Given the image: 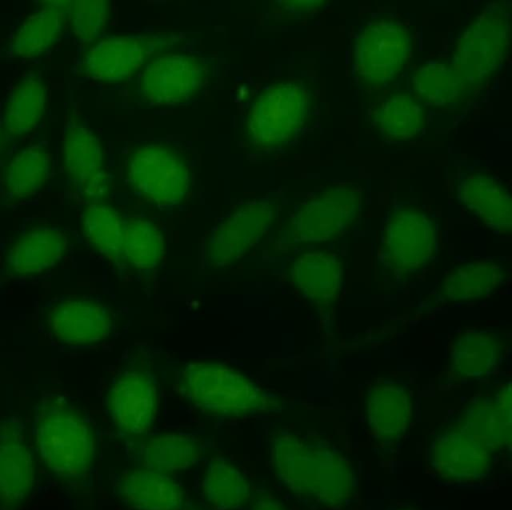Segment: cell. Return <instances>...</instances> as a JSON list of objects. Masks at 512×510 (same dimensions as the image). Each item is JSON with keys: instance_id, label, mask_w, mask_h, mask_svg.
Masks as SVG:
<instances>
[{"instance_id": "cell-29", "label": "cell", "mask_w": 512, "mask_h": 510, "mask_svg": "<svg viewBox=\"0 0 512 510\" xmlns=\"http://www.w3.org/2000/svg\"><path fill=\"white\" fill-rule=\"evenodd\" d=\"M51 165V154L43 145L33 144L18 151L3 172L6 199L19 202L41 191L49 180Z\"/></svg>"}, {"instance_id": "cell-25", "label": "cell", "mask_w": 512, "mask_h": 510, "mask_svg": "<svg viewBox=\"0 0 512 510\" xmlns=\"http://www.w3.org/2000/svg\"><path fill=\"white\" fill-rule=\"evenodd\" d=\"M47 101V89L36 71L24 73L9 91L0 119V134L4 140L23 137L42 120Z\"/></svg>"}, {"instance_id": "cell-38", "label": "cell", "mask_w": 512, "mask_h": 510, "mask_svg": "<svg viewBox=\"0 0 512 510\" xmlns=\"http://www.w3.org/2000/svg\"><path fill=\"white\" fill-rule=\"evenodd\" d=\"M0 141H1V134H0Z\"/></svg>"}, {"instance_id": "cell-37", "label": "cell", "mask_w": 512, "mask_h": 510, "mask_svg": "<svg viewBox=\"0 0 512 510\" xmlns=\"http://www.w3.org/2000/svg\"><path fill=\"white\" fill-rule=\"evenodd\" d=\"M252 510H286L283 504L270 494H257L254 497Z\"/></svg>"}, {"instance_id": "cell-39", "label": "cell", "mask_w": 512, "mask_h": 510, "mask_svg": "<svg viewBox=\"0 0 512 510\" xmlns=\"http://www.w3.org/2000/svg\"><path fill=\"white\" fill-rule=\"evenodd\" d=\"M405 510H412V509H405Z\"/></svg>"}, {"instance_id": "cell-31", "label": "cell", "mask_w": 512, "mask_h": 510, "mask_svg": "<svg viewBox=\"0 0 512 510\" xmlns=\"http://www.w3.org/2000/svg\"><path fill=\"white\" fill-rule=\"evenodd\" d=\"M202 492L205 501L219 510L241 509L252 501V487L247 476L223 458L208 463Z\"/></svg>"}, {"instance_id": "cell-9", "label": "cell", "mask_w": 512, "mask_h": 510, "mask_svg": "<svg viewBox=\"0 0 512 510\" xmlns=\"http://www.w3.org/2000/svg\"><path fill=\"white\" fill-rule=\"evenodd\" d=\"M361 193L355 183L327 185L296 210L292 220L295 237L308 242L341 237L358 219Z\"/></svg>"}, {"instance_id": "cell-26", "label": "cell", "mask_w": 512, "mask_h": 510, "mask_svg": "<svg viewBox=\"0 0 512 510\" xmlns=\"http://www.w3.org/2000/svg\"><path fill=\"white\" fill-rule=\"evenodd\" d=\"M69 1H43L15 30L9 55L16 59H33L44 54L62 36L68 22Z\"/></svg>"}, {"instance_id": "cell-34", "label": "cell", "mask_w": 512, "mask_h": 510, "mask_svg": "<svg viewBox=\"0 0 512 510\" xmlns=\"http://www.w3.org/2000/svg\"><path fill=\"white\" fill-rule=\"evenodd\" d=\"M164 252V240L159 229L149 220H126L119 261L143 271L153 269Z\"/></svg>"}, {"instance_id": "cell-23", "label": "cell", "mask_w": 512, "mask_h": 510, "mask_svg": "<svg viewBox=\"0 0 512 510\" xmlns=\"http://www.w3.org/2000/svg\"><path fill=\"white\" fill-rule=\"evenodd\" d=\"M366 416L371 432L378 439L392 441L402 436L411 417L408 388L391 379L372 380L366 393Z\"/></svg>"}, {"instance_id": "cell-1", "label": "cell", "mask_w": 512, "mask_h": 510, "mask_svg": "<svg viewBox=\"0 0 512 510\" xmlns=\"http://www.w3.org/2000/svg\"><path fill=\"white\" fill-rule=\"evenodd\" d=\"M269 451L279 481L305 501L338 507L356 494L351 461L325 440L280 429L271 434Z\"/></svg>"}, {"instance_id": "cell-3", "label": "cell", "mask_w": 512, "mask_h": 510, "mask_svg": "<svg viewBox=\"0 0 512 510\" xmlns=\"http://www.w3.org/2000/svg\"><path fill=\"white\" fill-rule=\"evenodd\" d=\"M182 395L205 413L249 417L277 411L280 399L251 377L221 362H191L178 375Z\"/></svg>"}, {"instance_id": "cell-13", "label": "cell", "mask_w": 512, "mask_h": 510, "mask_svg": "<svg viewBox=\"0 0 512 510\" xmlns=\"http://www.w3.org/2000/svg\"><path fill=\"white\" fill-rule=\"evenodd\" d=\"M206 78V68L196 56L166 53L146 64L139 94L151 105H177L193 98Z\"/></svg>"}, {"instance_id": "cell-30", "label": "cell", "mask_w": 512, "mask_h": 510, "mask_svg": "<svg viewBox=\"0 0 512 510\" xmlns=\"http://www.w3.org/2000/svg\"><path fill=\"white\" fill-rule=\"evenodd\" d=\"M412 87L421 101L440 107L455 106L472 93L450 62L435 60L415 70Z\"/></svg>"}, {"instance_id": "cell-6", "label": "cell", "mask_w": 512, "mask_h": 510, "mask_svg": "<svg viewBox=\"0 0 512 510\" xmlns=\"http://www.w3.org/2000/svg\"><path fill=\"white\" fill-rule=\"evenodd\" d=\"M411 45V32L400 20L388 16L368 20L355 38L356 78L372 88L388 84L405 68Z\"/></svg>"}, {"instance_id": "cell-28", "label": "cell", "mask_w": 512, "mask_h": 510, "mask_svg": "<svg viewBox=\"0 0 512 510\" xmlns=\"http://www.w3.org/2000/svg\"><path fill=\"white\" fill-rule=\"evenodd\" d=\"M504 267L491 259H479L451 268L439 288V297L447 303L485 297L500 288Z\"/></svg>"}, {"instance_id": "cell-10", "label": "cell", "mask_w": 512, "mask_h": 510, "mask_svg": "<svg viewBox=\"0 0 512 510\" xmlns=\"http://www.w3.org/2000/svg\"><path fill=\"white\" fill-rule=\"evenodd\" d=\"M158 387L147 370L129 368L112 381L105 406L109 418L124 437L147 434L158 412Z\"/></svg>"}, {"instance_id": "cell-7", "label": "cell", "mask_w": 512, "mask_h": 510, "mask_svg": "<svg viewBox=\"0 0 512 510\" xmlns=\"http://www.w3.org/2000/svg\"><path fill=\"white\" fill-rule=\"evenodd\" d=\"M437 229L433 218L413 205L393 208L383 226L379 260L401 277L421 270L434 258Z\"/></svg>"}, {"instance_id": "cell-5", "label": "cell", "mask_w": 512, "mask_h": 510, "mask_svg": "<svg viewBox=\"0 0 512 510\" xmlns=\"http://www.w3.org/2000/svg\"><path fill=\"white\" fill-rule=\"evenodd\" d=\"M509 20L510 6L494 2L460 36L450 63L471 91L502 67L509 52Z\"/></svg>"}, {"instance_id": "cell-19", "label": "cell", "mask_w": 512, "mask_h": 510, "mask_svg": "<svg viewBox=\"0 0 512 510\" xmlns=\"http://www.w3.org/2000/svg\"><path fill=\"white\" fill-rule=\"evenodd\" d=\"M125 452L138 467L168 474L194 465L202 455V444L190 434L147 433L125 437Z\"/></svg>"}, {"instance_id": "cell-33", "label": "cell", "mask_w": 512, "mask_h": 510, "mask_svg": "<svg viewBox=\"0 0 512 510\" xmlns=\"http://www.w3.org/2000/svg\"><path fill=\"white\" fill-rule=\"evenodd\" d=\"M422 106L410 94L388 96L375 111L374 123L386 141H406L418 136L424 127Z\"/></svg>"}, {"instance_id": "cell-11", "label": "cell", "mask_w": 512, "mask_h": 510, "mask_svg": "<svg viewBox=\"0 0 512 510\" xmlns=\"http://www.w3.org/2000/svg\"><path fill=\"white\" fill-rule=\"evenodd\" d=\"M42 323L57 342L86 346L110 336L114 318L111 309L98 299L64 296L44 308Z\"/></svg>"}, {"instance_id": "cell-2", "label": "cell", "mask_w": 512, "mask_h": 510, "mask_svg": "<svg viewBox=\"0 0 512 510\" xmlns=\"http://www.w3.org/2000/svg\"><path fill=\"white\" fill-rule=\"evenodd\" d=\"M34 434L42 461L57 477L79 479L91 469L96 432L86 412L67 395L46 392L39 399Z\"/></svg>"}, {"instance_id": "cell-20", "label": "cell", "mask_w": 512, "mask_h": 510, "mask_svg": "<svg viewBox=\"0 0 512 510\" xmlns=\"http://www.w3.org/2000/svg\"><path fill=\"white\" fill-rule=\"evenodd\" d=\"M115 492L134 510H185L187 507L182 486L160 471L140 467L123 471L116 478Z\"/></svg>"}, {"instance_id": "cell-36", "label": "cell", "mask_w": 512, "mask_h": 510, "mask_svg": "<svg viewBox=\"0 0 512 510\" xmlns=\"http://www.w3.org/2000/svg\"><path fill=\"white\" fill-rule=\"evenodd\" d=\"M281 7L289 13L305 14L319 11L326 7L325 0H293L280 1Z\"/></svg>"}, {"instance_id": "cell-27", "label": "cell", "mask_w": 512, "mask_h": 510, "mask_svg": "<svg viewBox=\"0 0 512 510\" xmlns=\"http://www.w3.org/2000/svg\"><path fill=\"white\" fill-rule=\"evenodd\" d=\"M502 346L497 334L467 329L450 346L449 369L457 379H479L492 374L501 359Z\"/></svg>"}, {"instance_id": "cell-18", "label": "cell", "mask_w": 512, "mask_h": 510, "mask_svg": "<svg viewBox=\"0 0 512 510\" xmlns=\"http://www.w3.org/2000/svg\"><path fill=\"white\" fill-rule=\"evenodd\" d=\"M69 236L55 225L27 226L10 241L4 257L7 275L25 278L39 275L57 265L67 254Z\"/></svg>"}, {"instance_id": "cell-35", "label": "cell", "mask_w": 512, "mask_h": 510, "mask_svg": "<svg viewBox=\"0 0 512 510\" xmlns=\"http://www.w3.org/2000/svg\"><path fill=\"white\" fill-rule=\"evenodd\" d=\"M108 12V1L74 0L69 1L67 20L74 35L83 42H89L102 31Z\"/></svg>"}, {"instance_id": "cell-21", "label": "cell", "mask_w": 512, "mask_h": 510, "mask_svg": "<svg viewBox=\"0 0 512 510\" xmlns=\"http://www.w3.org/2000/svg\"><path fill=\"white\" fill-rule=\"evenodd\" d=\"M511 413V387L508 384L498 388L494 394L482 395L471 401L453 423L499 451L511 447Z\"/></svg>"}, {"instance_id": "cell-22", "label": "cell", "mask_w": 512, "mask_h": 510, "mask_svg": "<svg viewBox=\"0 0 512 510\" xmlns=\"http://www.w3.org/2000/svg\"><path fill=\"white\" fill-rule=\"evenodd\" d=\"M457 195L459 202L486 226L501 232L511 231L512 199L499 178L473 171L460 179Z\"/></svg>"}, {"instance_id": "cell-24", "label": "cell", "mask_w": 512, "mask_h": 510, "mask_svg": "<svg viewBox=\"0 0 512 510\" xmlns=\"http://www.w3.org/2000/svg\"><path fill=\"white\" fill-rule=\"evenodd\" d=\"M291 281L312 304L327 307L340 295L343 268L339 256L325 251L301 254L292 263Z\"/></svg>"}, {"instance_id": "cell-17", "label": "cell", "mask_w": 512, "mask_h": 510, "mask_svg": "<svg viewBox=\"0 0 512 510\" xmlns=\"http://www.w3.org/2000/svg\"><path fill=\"white\" fill-rule=\"evenodd\" d=\"M35 484V460L17 415L0 421V503L8 509L19 507Z\"/></svg>"}, {"instance_id": "cell-32", "label": "cell", "mask_w": 512, "mask_h": 510, "mask_svg": "<svg viewBox=\"0 0 512 510\" xmlns=\"http://www.w3.org/2000/svg\"><path fill=\"white\" fill-rule=\"evenodd\" d=\"M81 225L85 240L95 251L119 262L126 220L114 207L100 201L90 203L82 212Z\"/></svg>"}, {"instance_id": "cell-12", "label": "cell", "mask_w": 512, "mask_h": 510, "mask_svg": "<svg viewBox=\"0 0 512 510\" xmlns=\"http://www.w3.org/2000/svg\"><path fill=\"white\" fill-rule=\"evenodd\" d=\"M174 35H125L101 39L83 56L82 71L92 79L117 82L129 78L154 53L169 47Z\"/></svg>"}, {"instance_id": "cell-4", "label": "cell", "mask_w": 512, "mask_h": 510, "mask_svg": "<svg viewBox=\"0 0 512 510\" xmlns=\"http://www.w3.org/2000/svg\"><path fill=\"white\" fill-rule=\"evenodd\" d=\"M312 113V93L299 80L266 87L256 98L245 122L249 141L257 148H277L294 141Z\"/></svg>"}, {"instance_id": "cell-16", "label": "cell", "mask_w": 512, "mask_h": 510, "mask_svg": "<svg viewBox=\"0 0 512 510\" xmlns=\"http://www.w3.org/2000/svg\"><path fill=\"white\" fill-rule=\"evenodd\" d=\"M496 452L490 444L452 423L436 435L432 461L441 477L449 481L473 482L492 471Z\"/></svg>"}, {"instance_id": "cell-14", "label": "cell", "mask_w": 512, "mask_h": 510, "mask_svg": "<svg viewBox=\"0 0 512 510\" xmlns=\"http://www.w3.org/2000/svg\"><path fill=\"white\" fill-rule=\"evenodd\" d=\"M273 210L268 203L250 202L239 206L214 228L206 246L207 264L230 265L246 254L268 230Z\"/></svg>"}, {"instance_id": "cell-15", "label": "cell", "mask_w": 512, "mask_h": 510, "mask_svg": "<svg viewBox=\"0 0 512 510\" xmlns=\"http://www.w3.org/2000/svg\"><path fill=\"white\" fill-rule=\"evenodd\" d=\"M61 152L69 181L93 202L108 191L109 178L101 142L87 125L70 120L63 132Z\"/></svg>"}, {"instance_id": "cell-8", "label": "cell", "mask_w": 512, "mask_h": 510, "mask_svg": "<svg viewBox=\"0 0 512 510\" xmlns=\"http://www.w3.org/2000/svg\"><path fill=\"white\" fill-rule=\"evenodd\" d=\"M127 176L135 192L159 206L179 204L190 187L186 159L171 146L159 143L139 145L130 152Z\"/></svg>"}]
</instances>
